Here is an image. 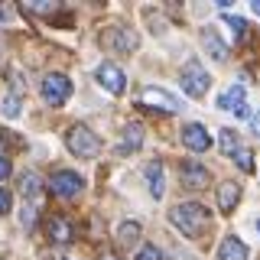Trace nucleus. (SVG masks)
Masks as SVG:
<instances>
[{"mask_svg":"<svg viewBox=\"0 0 260 260\" xmlns=\"http://www.w3.org/2000/svg\"><path fill=\"white\" fill-rule=\"evenodd\" d=\"M169 221H173L185 238H202V234L208 231V224H211V215H208V208L199 205V202H182V205H176L169 211Z\"/></svg>","mask_w":260,"mask_h":260,"instance_id":"obj_1","label":"nucleus"},{"mask_svg":"<svg viewBox=\"0 0 260 260\" xmlns=\"http://www.w3.org/2000/svg\"><path fill=\"white\" fill-rule=\"evenodd\" d=\"M65 146H69V150L75 153L78 159H91V156H98V153H101V140H98V137H94L85 124H75L69 134H65Z\"/></svg>","mask_w":260,"mask_h":260,"instance_id":"obj_2","label":"nucleus"},{"mask_svg":"<svg viewBox=\"0 0 260 260\" xmlns=\"http://www.w3.org/2000/svg\"><path fill=\"white\" fill-rule=\"evenodd\" d=\"M208 85H211V75L205 72V65L199 59H189L182 69V88L189 98H205L208 94Z\"/></svg>","mask_w":260,"mask_h":260,"instance_id":"obj_3","label":"nucleus"},{"mask_svg":"<svg viewBox=\"0 0 260 260\" xmlns=\"http://www.w3.org/2000/svg\"><path fill=\"white\" fill-rule=\"evenodd\" d=\"M69 94H72V81L65 78V75H46V81H43V98H46V104L59 108V104L69 101Z\"/></svg>","mask_w":260,"mask_h":260,"instance_id":"obj_4","label":"nucleus"},{"mask_svg":"<svg viewBox=\"0 0 260 260\" xmlns=\"http://www.w3.org/2000/svg\"><path fill=\"white\" fill-rule=\"evenodd\" d=\"M101 43L111 46L114 52H134V49H137V32L134 29H124V26H111L101 36Z\"/></svg>","mask_w":260,"mask_h":260,"instance_id":"obj_5","label":"nucleus"},{"mask_svg":"<svg viewBox=\"0 0 260 260\" xmlns=\"http://www.w3.org/2000/svg\"><path fill=\"white\" fill-rule=\"evenodd\" d=\"M140 101L146 104V108H153V111H166V114L179 111V98H173L169 91H162V88H143Z\"/></svg>","mask_w":260,"mask_h":260,"instance_id":"obj_6","label":"nucleus"},{"mask_svg":"<svg viewBox=\"0 0 260 260\" xmlns=\"http://www.w3.org/2000/svg\"><path fill=\"white\" fill-rule=\"evenodd\" d=\"M49 185H52L55 195H62V199H72V195L81 192V185H85V182H81V176L72 173V169H59V173L52 176V182H49Z\"/></svg>","mask_w":260,"mask_h":260,"instance_id":"obj_7","label":"nucleus"},{"mask_svg":"<svg viewBox=\"0 0 260 260\" xmlns=\"http://www.w3.org/2000/svg\"><path fill=\"white\" fill-rule=\"evenodd\" d=\"M218 108L221 111H234L238 117H247V101H244V85H231L228 91L218 94Z\"/></svg>","mask_w":260,"mask_h":260,"instance_id":"obj_8","label":"nucleus"},{"mask_svg":"<svg viewBox=\"0 0 260 260\" xmlns=\"http://www.w3.org/2000/svg\"><path fill=\"white\" fill-rule=\"evenodd\" d=\"M182 182L189 185V189H208L211 173L202 166L199 159H185V162H182Z\"/></svg>","mask_w":260,"mask_h":260,"instance_id":"obj_9","label":"nucleus"},{"mask_svg":"<svg viewBox=\"0 0 260 260\" xmlns=\"http://www.w3.org/2000/svg\"><path fill=\"white\" fill-rule=\"evenodd\" d=\"M98 81H101V88H104V91H111V94H120V91H124V85H127L124 72H120L114 62H104L101 69H98Z\"/></svg>","mask_w":260,"mask_h":260,"instance_id":"obj_10","label":"nucleus"},{"mask_svg":"<svg viewBox=\"0 0 260 260\" xmlns=\"http://www.w3.org/2000/svg\"><path fill=\"white\" fill-rule=\"evenodd\" d=\"M182 143L189 146V150H195V153H205L211 146V134L202 124H185L182 127Z\"/></svg>","mask_w":260,"mask_h":260,"instance_id":"obj_11","label":"nucleus"},{"mask_svg":"<svg viewBox=\"0 0 260 260\" xmlns=\"http://www.w3.org/2000/svg\"><path fill=\"white\" fill-rule=\"evenodd\" d=\"M238 202H241V185L238 182H221L218 185V208H221L224 215H231Z\"/></svg>","mask_w":260,"mask_h":260,"instance_id":"obj_12","label":"nucleus"},{"mask_svg":"<svg viewBox=\"0 0 260 260\" xmlns=\"http://www.w3.org/2000/svg\"><path fill=\"white\" fill-rule=\"evenodd\" d=\"M218 260H247V244L241 238H224L221 247H218Z\"/></svg>","mask_w":260,"mask_h":260,"instance_id":"obj_13","label":"nucleus"},{"mask_svg":"<svg viewBox=\"0 0 260 260\" xmlns=\"http://www.w3.org/2000/svg\"><path fill=\"white\" fill-rule=\"evenodd\" d=\"M202 46H205L208 49V55H211V59H218V62H224L228 59V46L221 43V39H218V32L215 29H202Z\"/></svg>","mask_w":260,"mask_h":260,"instance_id":"obj_14","label":"nucleus"},{"mask_svg":"<svg viewBox=\"0 0 260 260\" xmlns=\"http://www.w3.org/2000/svg\"><path fill=\"white\" fill-rule=\"evenodd\" d=\"M146 182H150L153 199H162V192H166V176H162L159 162H146Z\"/></svg>","mask_w":260,"mask_h":260,"instance_id":"obj_15","label":"nucleus"},{"mask_svg":"<svg viewBox=\"0 0 260 260\" xmlns=\"http://www.w3.org/2000/svg\"><path fill=\"white\" fill-rule=\"evenodd\" d=\"M46 234H49V241H55V244H65V241H72V224L65 221V218H49V224H46Z\"/></svg>","mask_w":260,"mask_h":260,"instance_id":"obj_16","label":"nucleus"},{"mask_svg":"<svg viewBox=\"0 0 260 260\" xmlns=\"http://www.w3.org/2000/svg\"><path fill=\"white\" fill-rule=\"evenodd\" d=\"M218 143H221V153L224 156H234V153L241 150V137L234 134L231 127H224V130H218Z\"/></svg>","mask_w":260,"mask_h":260,"instance_id":"obj_17","label":"nucleus"},{"mask_svg":"<svg viewBox=\"0 0 260 260\" xmlns=\"http://www.w3.org/2000/svg\"><path fill=\"white\" fill-rule=\"evenodd\" d=\"M20 192L26 195L29 202L39 199V192H43V182H39V176H36V173H26V176L20 179Z\"/></svg>","mask_w":260,"mask_h":260,"instance_id":"obj_18","label":"nucleus"},{"mask_svg":"<svg viewBox=\"0 0 260 260\" xmlns=\"http://www.w3.org/2000/svg\"><path fill=\"white\" fill-rule=\"evenodd\" d=\"M143 143V127L140 124H127L124 130V150H137Z\"/></svg>","mask_w":260,"mask_h":260,"instance_id":"obj_19","label":"nucleus"},{"mask_svg":"<svg viewBox=\"0 0 260 260\" xmlns=\"http://www.w3.org/2000/svg\"><path fill=\"white\" fill-rule=\"evenodd\" d=\"M224 23L234 29V39H238V43H241V39H247V23H244L241 16H234V13H224Z\"/></svg>","mask_w":260,"mask_h":260,"instance_id":"obj_20","label":"nucleus"},{"mask_svg":"<svg viewBox=\"0 0 260 260\" xmlns=\"http://www.w3.org/2000/svg\"><path fill=\"white\" fill-rule=\"evenodd\" d=\"M117 238L124 241V244H134L137 238H140V224L137 221H127V224H120V231H117Z\"/></svg>","mask_w":260,"mask_h":260,"instance_id":"obj_21","label":"nucleus"},{"mask_svg":"<svg viewBox=\"0 0 260 260\" xmlns=\"http://www.w3.org/2000/svg\"><path fill=\"white\" fill-rule=\"evenodd\" d=\"M234 159H238V166L244 169V173H254V153H250L247 146H241V150L234 153Z\"/></svg>","mask_w":260,"mask_h":260,"instance_id":"obj_22","label":"nucleus"},{"mask_svg":"<svg viewBox=\"0 0 260 260\" xmlns=\"http://www.w3.org/2000/svg\"><path fill=\"white\" fill-rule=\"evenodd\" d=\"M0 111H4V117H20V101H16V98L10 94V98H7V101H4V108H0Z\"/></svg>","mask_w":260,"mask_h":260,"instance_id":"obj_23","label":"nucleus"},{"mask_svg":"<svg viewBox=\"0 0 260 260\" xmlns=\"http://www.w3.org/2000/svg\"><path fill=\"white\" fill-rule=\"evenodd\" d=\"M137 260H162V254L153 244H146V247H140V254H137Z\"/></svg>","mask_w":260,"mask_h":260,"instance_id":"obj_24","label":"nucleus"},{"mask_svg":"<svg viewBox=\"0 0 260 260\" xmlns=\"http://www.w3.org/2000/svg\"><path fill=\"white\" fill-rule=\"evenodd\" d=\"M10 205H13V199H10V192L4 189V185H0V215H7V211H10Z\"/></svg>","mask_w":260,"mask_h":260,"instance_id":"obj_25","label":"nucleus"},{"mask_svg":"<svg viewBox=\"0 0 260 260\" xmlns=\"http://www.w3.org/2000/svg\"><path fill=\"white\" fill-rule=\"evenodd\" d=\"M7 176H10V159L0 156V179H7Z\"/></svg>","mask_w":260,"mask_h":260,"instance_id":"obj_26","label":"nucleus"},{"mask_svg":"<svg viewBox=\"0 0 260 260\" xmlns=\"http://www.w3.org/2000/svg\"><path fill=\"white\" fill-rule=\"evenodd\" d=\"M250 7H254V13L260 16V0H254V4H250Z\"/></svg>","mask_w":260,"mask_h":260,"instance_id":"obj_27","label":"nucleus"},{"mask_svg":"<svg viewBox=\"0 0 260 260\" xmlns=\"http://www.w3.org/2000/svg\"><path fill=\"white\" fill-rule=\"evenodd\" d=\"M254 130H257V134H260V114H257V117H254Z\"/></svg>","mask_w":260,"mask_h":260,"instance_id":"obj_28","label":"nucleus"},{"mask_svg":"<svg viewBox=\"0 0 260 260\" xmlns=\"http://www.w3.org/2000/svg\"><path fill=\"white\" fill-rule=\"evenodd\" d=\"M257 231H260V218H257Z\"/></svg>","mask_w":260,"mask_h":260,"instance_id":"obj_29","label":"nucleus"},{"mask_svg":"<svg viewBox=\"0 0 260 260\" xmlns=\"http://www.w3.org/2000/svg\"><path fill=\"white\" fill-rule=\"evenodd\" d=\"M104 260H117V257H104Z\"/></svg>","mask_w":260,"mask_h":260,"instance_id":"obj_30","label":"nucleus"}]
</instances>
